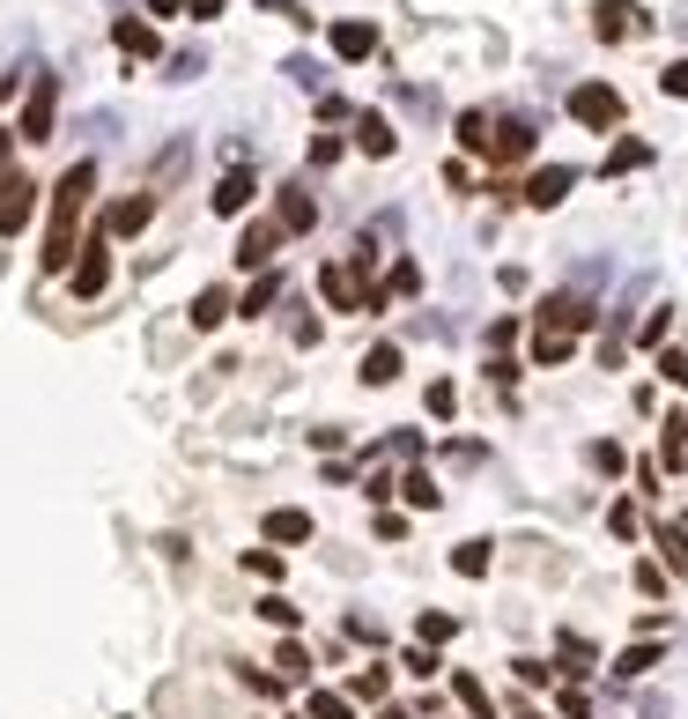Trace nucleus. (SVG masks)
<instances>
[{
    "label": "nucleus",
    "instance_id": "6ab92c4d",
    "mask_svg": "<svg viewBox=\"0 0 688 719\" xmlns=\"http://www.w3.org/2000/svg\"><path fill=\"white\" fill-rule=\"evenodd\" d=\"M275 304H282V275L267 267V275H259V282L238 297V312H244V319H259V312H275Z\"/></svg>",
    "mask_w": 688,
    "mask_h": 719
},
{
    "label": "nucleus",
    "instance_id": "603ef678",
    "mask_svg": "<svg viewBox=\"0 0 688 719\" xmlns=\"http://www.w3.org/2000/svg\"><path fill=\"white\" fill-rule=\"evenodd\" d=\"M378 719H407V712H378Z\"/></svg>",
    "mask_w": 688,
    "mask_h": 719
},
{
    "label": "nucleus",
    "instance_id": "c85d7f7f",
    "mask_svg": "<svg viewBox=\"0 0 688 719\" xmlns=\"http://www.w3.org/2000/svg\"><path fill=\"white\" fill-rule=\"evenodd\" d=\"M459 149H482L488 156V112H459Z\"/></svg>",
    "mask_w": 688,
    "mask_h": 719
},
{
    "label": "nucleus",
    "instance_id": "5701e85b",
    "mask_svg": "<svg viewBox=\"0 0 688 719\" xmlns=\"http://www.w3.org/2000/svg\"><path fill=\"white\" fill-rule=\"evenodd\" d=\"M304 719H356V705H348V690H311Z\"/></svg>",
    "mask_w": 688,
    "mask_h": 719
},
{
    "label": "nucleus",
    "instance_id": "412c9836",
    "mask_svg": "<svg viewBox=\"0 0 688 719\" xmlns=\"http://www.w3.org/2000/svg\"><path fill=\"white\" fill-rule=\"evenodd\" d=\"M230 312H238V297L222 290V282H215V290H201V297H193V327H222Z\"/></svg>",
    "mask_w": 688,
    "mask_h": 719
},
{
    "label": "nucleus",
    "instance_id": "58836bf2",
    "mask_svg": "<svg viewBox=\"0 0 688 719\" xmlns=\"http://www.w3.org/2000/svg\"><path fill=\"white\" fill-rule=\"evenodd\" d=\"M511 668H519V682H526V690H548V676H556L548 660H511Z\"/></svg>",
    "mask_w": 688,
    "mask_h": 719
},
{
    "label": "nucleus",
    "instance_id": "cd10ccee",
    "mask_svg": "<svg viewBox=\"0 0 688 719\" xmlns=\"http://www.w3.org/2000/svg\"><path fill=\"white\" fill-rule=\"evenodd\" d=\"M556 660H563V676H585V668H593V645L563 631V645H556Z\"/></svg>",
    "mask_w": 688,
    "mask_h": 719
},
{
    "label": "nucleus",
    "instance_id": "ddd939ff",
    "mask_svg": "<svg viewBox=\"0 0 688 719\" xmlns=\"http://www.w3.org/2000/svg\"><path fill=\"white\" fill-rule=\"evenodd\" d=\"M112 45H119V52H133V60H156V52H163L156 23H141V15H119V23H112Z\"/></svg>",
    "mask_w": 688,
    "mask_h": 719
},
{
    "label": "nucleus",
    "instance_id": "4468645a",
    "mask_svg": "<svg viewBox=\"0 0 688 719\" xmlns=\"http://www.w3.org/2000/svg\"><path fill=\"white\" fill-rule=\"evenodd\" d=\"M356 149H364V156H393V149H400L393 119H385V112H356Z\"/></svg>",
    "mask_w": 688,
    "mask_h": 719
},
{
    "label": "nucleus",
    "instance_id": "8fccbe9b",
    "mask_svg": "<svg viewBox=\"0 0 688 719\" xmlns=\"http://www.w3.org/2000/svg\"><path fill=\"white\" fill-rule=\"evenodd\" d=\"M8 97H15V75H0V104H8Z\"/></svg>",
    "mask_w": 688,
    "mask_h": 719
},
{
    "label": "nucleus",
    "instance_id": "39448f33",
    "mask_svg": "<svg viewBox=\"0 0 688 719\" xmlns=\"http://www.w3.org/2000/svg\"><path fill=\"white\" fill-rule=\"evenodd\" d=\"M38 178H23V171H8V178H0V238H15V230H23V223H30V209H38Z\"/></svg>",
    "mask_w": 688,
    "mask_h": 719
},
{
    "label": "nucleus",
    "instance_id": "aec40b11",
    "mask_svg": "<svg viewBox=\"0 0 688 719\" xmlns=\"http://www.w3.org/2000/svg\"><path fill=\"white\" fill-rule=\"evenodd\" d=\"M593 30H600L608 45H622L629 30H637V8H629V0H600V23H593Z\"/></svg>",
    "mask_w": 688,
    "mask_h": 719
},
{
    "label": "nucleus",
    "instance_id": "1a4fd4ad",
    "mask_svg": "<svg viewBox=\"0 0 688 719\" xmlns=\"http://www.w3.org/2000/svg\"><path fill=\"white\" fill-rule=\"evenodd\" d=\"M275 253H282V223H252V230L238 238V267H252V275H267Z\"/></svg>",
    "mask_w": 688,
    "mask_h": 719
},
{
    "label": "nucleus",
    "instance_id": "9d476101",
    "mask_svg": "<svg viewBox=\"0 0 688 719\" xmlns=\"http://www.w3.org/2000/svg\"><path fill=\"white\" fill-rule=\"evenodd\" d=\"M570 186H577V171H570V164H548V171H533L526 186H519V201H526V209H556Z\"/></svg>",
    "mask_w": 688,
    "mask_h": 719
},
{
    "label": "nucleus",
    "instance_id": "ea45409f",
    "mask_svg": "<svg viewBox=\"0 0 688 719\" xmlns=\"http://www.w3.org/2000/svg\"><path fill=\"white\" fill-rule=\"evenodd\" d=\"M608 527H614V534H622V542H629V534H637V505H629V497H622V505L608 512Z\"/></svg>",
    "mask_w": 688,
    "mask_h": 719
},
{
    "label": "nucleus",
    "instance_id": "2eb2a0df",
    "mask_svg": "<svg viewBox=\"0 0 688 719\" xmlns=\"http://www.w3.org/2000/svg\"><path fill=\"white\" fill-rule=\"evenodd\" d=\"M259 534H267V542H311V512H296V505H275L267 519H259Z\"/></svg>",
    "mask_w": 688,
    "mask_h": 719
},
{
    "label": "nucleus",
    "instance_id": "2f4dec72",
    "mask_svg": "<svg viewBox=\"0 0 688 719\" xmlns=\"http://www.w3.org/2000/svg\"><path fill=\"white\" fill-rule=\"evenodd\" d=\"M659 550H666V564L688 579V534H681V527H659Z\"/></svg>",
    "mask_w": 688,
    "mask_h": 719
},
{
    "label": "nucleus",
    "instance_id": "37998d69",
    "mask_svg": "<svg viewBox=\"0 0 688 719\" xmlns=\"http://www.w3.org/2000/svg\"><path fill=\"white\" fill-rule=\"evenodd\" d=\"M407 676L430 682V676H437V653H430V645H415V653H407Z\"/></svg>",
    "mask_w": 688,
    "mask_h": 719
},
{
    "label": "nucleus",
    "instance_id": "9b49d317",
    "mask_svg": "<svg viewBox=\"0 0 688 719\" xmlns=\"http://www.w3.org/2000/svg\"><path fill=\"white\" fill-rule=\"evenodd\" d=\"M252 193H259V186H252V171L230 164L222 178H215V215H222V223H230V215H244V209H252Z\"/></svg>",
    "mask_w": 688,
    "mask_h": 719
},
{
    "label": "nucleus",
    "instance_id": "a18cd8bd",
    "mask_svg": "<svg viewBox=\"0 0 688 719\" xmlns=\"http://www.w3.org/2000/svg\"><path fill=\"white\" fill-rule=\"evenodd\" d=\"M659 371H666L674 386H688V356H681V349H666V356H659Z\"/></svg>",
    "mask_w": 688,
    "mask_h": 719
},
{
    "label": "nucleus",
    "instance_id": "c9c22d12",
    "mask_svg": "<svg viewBox=\"0 0 688 719\" xmlns=\"http://www.w3.org/2000/svg\"><path fill=\"white\" fill-rule=\"evenodd\" d=\"M422 401H430V416H451V408H459V386H451V379H430V393H422Z\"/></svg>",
    "mask_w": 688,
    "mask_h": 719
},
{
    "label": "nucleus",
    "instance_id": "09e8293b",
    "mask_svg": "<svg viewBox=\"0 0 688 719\" xmlns=\"http://www.w3.org/2000/svg\"><path fill=\"white\" fill-rule=\"evenodd\" d=\"M15 171V134H0V178Z\"/></svg>",
    "mask_w": 688,
    "mask_h": 719
},
{
    "label": "nucleus",
    "instance_id": "79ce46f5",
    "mask_svg": "<svg viewBox=\"0 0 688 719\" xmlns=\"http://www.w3.org/2000/svg\"><path fill=\"white\" fill-rule=\"evenodd\" d=\"M556 712H563V719H593V705H585V690H563V697H556Z\"/></svg>",
    "mask_w": 688,
    "mask_h": 719
},
{
    "label": "nucleus",
    "instance_id": "473e14b6",
    "mask_svg": "<svg viewBox=\"0 0 688 719\" xmlns=\"http://www.w3.org/2000/svg\"><path fill=\"white\" fill-rule=\"evenodd\" d=\"M259 616H267L275 631H296V608H289V593H267V601H259Z\"/></svg>",
    "mask_w": 688,
    "mask_h": 719
},
{
    "label": "nucleus",
    "instance_id": "49530a36",
    "mask_svg": "<svg viewBox=\"0 0 688 719\" xmlns=\"http://www.w3.org/2000/svg\"><path fill=\"white\" fill-rule=\"evenodd\" d=\"M222 8H230V0H186V15H193V23H215Z\"/></svg>",
    "mask_w": 688,
    "mask_h": 719
},
{
    "label": "nucleus",
    "instance_id": "bb28decb",
    "mask_svg": "<svg viewBox=\"0 0 688 719\" xmlns=\"http://www.w3.org/2000/svg\"><path fill=\"white\" fill-rule=\"evenodd\" d=\"M393 490H400L407 505H422V512H430V505H437V497H445V490H437V482H430V475H422V467H415V475H407V482H393Z\"/></svg>",
    "mask_w": 688,
    "mask_h": 719
},
{
    "label": "nucleus",
    "instance_id": "c03bdc74",
    "mask_svg": "<svg viewBox=\"0 0 688 719\" xmlns=\"http://www.w3.org/2000/svg\"><path fill=\"white\" fill-rule=\"evenodd\" d=\"M659 89H666V97H688V60H674V67L659 75Z\"/></svg>",
    "mask_w": 688,
    "mask_h": 719
},
{
    "label": "nucleus",
    "instance_id": "4c0bfd02",
    "mask_svg": "<svg viewBox=\"0 0 688 719\" xmlns=\"http://www.w3.org/2000/svg\"><path fill=\"white\" fill-rule=\"evenodd\" d=\"M244 571H252V579H282V550H252Z\"/></svg>",
    "mask_w": 688,
    "mask_h": 719
},
{
    "label": "nucleus",
    "instance_id": "3c124183",
    "mask_svg": "<svg viewBox=\"0 0 688 719\" xmlns=\"http://www.w3.org/2000/svg\"><path fill=\"white\" fill-rule=\"evenodd\" d=\"M519 719H548V712H519Z\"/></svg>",
    "mask_w": 688,
    "mask_h": 719
},
{
    "label": "nucleus",
    "instance_id": "a878e982",
    "mask_svg": "<svg viewBox=\"0 0 688 719\" xmlns=\"http://www.w3.org/2000/svg\"><path fill=\"white\" fill-rule=\"evenodd\" d=\"M385 690H393V676H385V668H364V676L348 682V705H356V697H364V705H378Z\"/></svg>",
    "mask_w": 688,
    "mask_h": 719
},
{
    "label": "nucleus",
    "instance_id": "de8ad7c7",
    "mask_svg": "<svg viewBox=\"0 0 688 719\" xmlns=\"http://www.w3.org/2000/svg\"><path fill=\"white\" fill-rule=\"evenodd\" d=\"M149 15H163V23H170V15H186V0H149Z\"/></svg>",
    "mask_w": 688,
    "mask_h": 719
},
{
    "label": "nucleus",
    "instance_id": "4be33fe9",
    "mask_svg": "<svg viewBox=\"0 0 688 719\" xmlns=\"http://www.w3.org/2000/svg\"><path fill=\"white\" fill-rule=\"evenodd\" d=\"M393 379H400V349H393V341H378V349L364 356V386H393Z\"/></svg>",
    "mask_w": 688,
    "mask_h": 719
},
{
    "label": "nucleus",
    "instance_id": "f257e3e1",
    "mask_svg": "<svg viewBox=\"0 0 688 719\" xmlns=\"http://www.w3.org/2000/svg\"><path fill=\"white\" fill-rule=\"evenodd\" d=\"M89 193H97V164H67V178L52 186V223H44V253H38V267L44 275H67L75 267V223H81V209H89Z\"/></svg>",
    "mask_w": 688,
    "mask_h": 719
},
{
    "label": "nucleus",
    "instance_id": "f03ea898",
    "mask_svg": "<svg viewBox=\"0 0 688 719\" xmlns=\"http://www.w3.org/2000/svg\"><path fill=\"white\" fill-rule=\"evenodd\" d=\"M104 282H112V230L97 223L89 238L75 245V267H67V290L75 297H104Z\"/></svg>",
    "mask_w": 688,
    "mask_h": 719
},
{
    "label": "nucleus",
    "instance_id": "6e6552de",
    "mask_svg": "<svg viewBox=\"0 0 688 719\" xmlns=\"http://www.w3.org/2000/svg\"><path fill=\"white\" fill-rule=\"evenodd\" d=\"M577 327H593V304H585V297H548V304H540V327H533V335H577Z\"/></svg>",
    "mask_w": 688,
    "mask_h": 719
},
{
    "label": "nucleus",
    "instance_id": "e433bc0d",
    "mask_svg": "<svg viewBox=\"0 0 688 719\" xmlns=\"http://www.w3.org/2000/svg\"><path fill=\"white\" fill-rule=\"evenodd\" d=\"M451 690H459V705H467V712H474V719H488V690H482V682H474V676H459V682H451Z\"/></svg>",
    "mask_w": 688,
    "mask_h": 719
},
{
    "label": "nucleus",
    "instance_id": "f3484780",
    "mask_svg": "<svg viewBox=\"0 0 688 719\" xmlns=\"http://www.w3.org/2000/svg\"><path fill=\"white\" fill-rule=\"evenodd\" d=\"M333 52H341V60H370V52H378V30H370V23H333Z\"/></svg>",
    "mask_w": 688,
    "mask_h": 719
},
{
    "label": "nucleus",
    "instance_id": "a211bd4d",
    "mask_svg": "<svg viewBox=\"0 0 688 719\" xmlns=\"http://www.w3.org/2000/svg\"><path fill=\"white\" fill-rule=\"evenodd\" d=\"M275 682H311V653H304V645H296V638H282V645H275Z\"/></svg>",
    "mask_w": 688,
    "mask_h": 719
},
{
    "label": "nucleus",
    "instance_id": "0eeeda50",
    "mask_svg": "<svg viewBox=\"0 0 688 719\" xmlns=\"http://www.w3.org/2000/svg\"><path fill=\"white\" fill-rule=\"evenodd\" d=\"M533 156V119H496L488 127V164H526Z\"/></svg>",
    "mask_w": 688,
    "mask_h": 719
},
{
    "label": "nucleus",
    "instance_id": "f8f14e48",
    "mask_svg": "<svg viewBox=\"0 0 688 719\" xmlns=\"http://www.w3.org/2000/svg\"><path fill=\"white\" fill-rule=\"evenodd\" d=\"M149 215H156V193H126L119 209H104V230L112 238H133V230H149Z\"/></svg>",
    "mask_w": 688,
    "mask_h": 719
},
{
    "label": "nucleus",
    "instance_id": "423d86ee",
    "mask_svg": "<svg viewBox=\"0 0 688 719\" xmlns=\"http://www.w3.org/2000/svg\"><path fill=\"white\" fill-rule=\"evenodd\" d=\"M319 297L333 304V312H364V275H356L348 260H326L319 267Z\"/></svg>",
    "mask_w": 688,
    "mask_h": 719
},
{
    "label": "nucleus",
    "instance_id": "b1692460",
    "mask_svg": "<svg viewBox=\"0 0 688 719\" xmlns=\"http://www.w3.org/2000/svg\"><path fill=\"white\" fill-rule=\"evenodd\" d=\"M637 164H651V149L629 134V141H614V149H608V164H600V171H608V178H622V171H637Z\"/></svg>",
    "mask_w": 688,
    "mask_h": 719
},
{
    "label": "nucleus",
    "instance_id": "dca6fc26",
    "mask_svg": "<svg viewBox=\"0 0 688 719\" xmlns=\"http://www.w3.org/2000/svg\"><path fill=\"white\" fill-rule=\"evenodd\" d=\"M275 223H282V238H304V230L319 223V201H311V193H282V209H275Z\"/></svg>",
    "mask_w": 688,
    "mask_h": 719
},
{
    "label": "nucleus",
    "instance_id": "20e7f679",
    "mask_svg": "<svg viewBox=\"0 0 688 719\" xmlns=\"http://www.w3.org/2000/svg\"><path fill=\"white\" fill-rule=\"evenodd\" d=\"M52 119H60V83H52V75H30V97H23V127H15V141H52Z\"/></svg>",
    "mask_w": 688,
    "mask_h": 719
},
{
    "label": "nucleus",
    "instance_id": "a19ab883",
    "mask_svg": "<svg viewBox=\"0 0 688 719\" xmlns=\"http://www.w3.org/2000/svg\"><path fill=\"white\" fill-rule=\"evenodd\" d=\"M311 164H341V134H319V141H311Z\"/></svg>",
    "mask_w": 688,
    "mask_h": 719
},
{
    "label": "nucleus",
    "instance_id": "72a5a7b5",
    "mask_svg": "<svg viewBox=\"0 0 688 719\" xmlns=\"http://www.w3.org/2000/svg\"><path fill=\"white\" fill-rule=\"evenodd\" d=\"M415 631H422V645H445L459 623H451V616H437V608H422V623H415Z\"/></svg>",
    "mask_w": 688,
    "mask_h": 719
},
{
    "label": "nucleus",
    "instance_id": "7ed1b4c3",
    "mask_svg": "<svg viewBox=\"0 0 688 719\" xmlns=\"http://www.w3.org/2000/svg\"><path fill=\"white\" fill-rule=\"evenodd\" d=\"M570 119H577V127H593V134L622 127V89H608V83H577V89H570Z\"/></svg>",
    "mask_w": 688,
    "mask_h": 719
},
{
    "label": "nucleus",
    "instance_id": "393cba45",
    "mask_svg": "<svg viewBox=\"0 0 688 719\" xmlns=\"http://www.w3.org/2000/svg\"><path fill=\"white\" fill-rule=\"evenodd\" d=\"M451 571H459V579H482L488 571V542H459V550H451Z\"/></svg>",
    "mask_w": 688,
    "mask_h": 719
},
{
    "label": "nucleus",
    "instance_id": "c756f323",
    "mask_svg": "<svg viewBox=\"0 0 688 719\" xmlns=\"http://www.w3.org/2000/svg\"><path fill=\"white\" fill-rule=\"evenodd\" d=\"M659 461H666V467L688 461V424H681V416H674V424H666V438H659Z\"/></svg>",
    "mask_w": 688,
    "mask_h": 719
},
{
    "label": "nucleus",
    "instance_id": "f704fd0d",
    "mask_svg": "<svg viewBox=\"0 0 688 719\" xmlns=\"http://www.w3.org/2000/svg\"><path fill=\"white\" fill-rule=\"evenodd\" d=\"M570 356V335H533V364H563Z\"/></svg>",
    "mask_w": 688,
    "mask_h": 719
},
{
    "label": "nucleus",
    "instance_id": "7c9ffc66",
    "mask_svg": "<svg viewBox=\"0 0 688 719\" xmlns=\"http://www.w3.org/2000/svg\"><path fill=\"white\" fill-rule=\"evenodd\" d=\"M645 668H659V645H629V653H622V660H614V676H645Z\"/></svg>",
    "mask_w": 688,
    "mask_h": 719
}]
</instances>
